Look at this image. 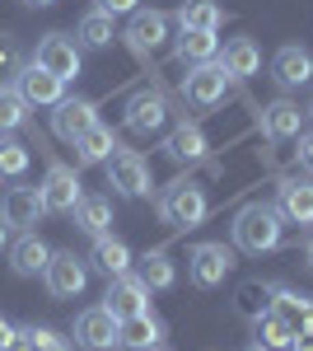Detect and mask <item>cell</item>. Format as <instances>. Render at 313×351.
Here are the masks:
<instances>
[{"instance_id": "44", "label": "cell", "mask_w": 313, "mask_h": 351, "mask_svg": "<svg viewBox=\"0 0 313 351\" xmlns=\"http://www.w3.org/2000/svg\"><path fill=\"white\" fill-rule=\"evenodd\" d=\"M243 351H271V347H262V342H248V347H243Z\"/></svg>"}, {"instance_id": "25", "label": "cell", "mask_w": 313, "mask_h": 351, "mask_svg": "<svg viewBox=\"0 0 313 351\" xmlns=\"http://www.w3.org/2000/svg\"><path fill=\"white\" fill-rule=\"evenodd\" d=\"M173 19H178V28H197V33H220L229 14H225V5H220V0H183Z\"/></svg>"}, {"instance_id": "36", "label": "cell", "mask_w": 313, "mask_h": 351, "mask_svg": "<svg viewBox=\"0 0 313 351\" xmlns=\"http://www.w3.org/2000/svg\"><path fill=\"white\" fill-rule=\"evenodd\" d=\"M24 66H28V61H24L19 38H14V33H0V84H14Z\"/></svg>"}, {"instance_id": "1", "label": "cell", "mask_w": 313, "mask_h": 351, "mask_svg": "<svg viewBox=\"0 0 313 351\" xmlns=\"http://www.w3.org/2000/svg\"><path fill=\"white\" fill-rule=\"evenodd\" d=\"M234 248L248 253V258H262V253H276L281 239H286V216L271 206V202H248L234 216Z\"/></svg>"}, {"instance_id": "9", "label": "cell", "mask_w": 313, "mask_h": 351, "mask_svg": "<svg viewBox=\"0 0 313 351\" xmlns=\"http://www.w3.org/2000/svg\"><path fill=\"white\" fill-rule=\"evenodd\" d=\"M117 328H122V319H117V314H108L103 304L79 309V319H75V347L79 351H112V347H117Z\"/></svg>"}, {"instance_id": "24", "label": "cell", "mask_w": 313, "mask_h": 351, "mask_svg": "<svg viewBox=\"0 0 313 351\" xmlns=\"http://www.w3.org/2000/svg\"><path fill=\"white\" fill-rule=\"evenodd\" d=\"M220 66H225L229 80H248V75H258V71H262L258 43H253V38H229L225 52H220Z\"/></svg>"}, {"instance_id": "33", "label": "cell", "mask_w": 313, "mask_h": 351, "mask_svg": "<svg viewBox=\"0 0 313 351\" xmlns=\"http://www.w3.org/2000/svg\"><path fill=\"white\" fill-rule=\"evenodd\" d=\"M19 127H28V104H24V94H19L14 84H0V136L19 132Z\"/></svg>"}, {"instance_id": "5", "label": "cell", "mask_w": 313, "mask_h": 351, "mask_svg": "<svg viewBox=\"0 0 313 351\" xmlns=\"http://www.w3.org/2000/svg\"><path fill=\"white\" fill-rule=\"evenodd\" d=\"M38 192H42V206H47V216H71L79 206V173L71 169L66 160H47V178L38 183Z\"/></svg>"}, {"instance_id": "37", "label": "cell", "mask_w": 313, "mask_h": 351, "mask_svg": "<svg viewBox=\"0 0 313 351\" xmlns=\"http://www.w3.org/2000/svg\"><path fill=\"white\" fill-rule=\"evenodd\" d=\"M295 141H299V150H295V155H299V169L313 173V132H299Z\"/></svg>"}, {"instance_id": "39", "label": "cell", "mask_w": 313, "mask_h": 351, "mask_svg": "<svg viewBox=\"0 0 313 351\" xmlns=\"http://www.w3.org/2000/svg\"><path fill=\"white\" fill-rule=\"evenodd\" d=\"M14 342H19V328L10 319H0V351H14Z\"/></svg>"}, {"instance_id": "40", "label": "cell", "mask_w": 313, "mask_h": 351, "mask_svg": "<svg viewBox=\"0 0 313 351\" xmlns=\"http://www.w3.org/2000/svg\"><path fill=\"white\" fill-rule=\"evenodd\" d=\"M290 351H313V332H295V342H290Z\"/></svg>"}, {"instance_id": "19", "label": "cell", "mask_w": 313, "mask_h": 351, "mask_svg": "<svg viewBox=\"0 0 313 351\" xmlns=\"http://www.w3.org/2000/svg\"><path fill=\"white\" fill-rule=\"evenodd\" d=\"M276 211L290 225H313V178H286L276 188Z\"/></svg>"}, {"instance_id": "3", "label": "cell", "mask_w": 313, "mask_h": 351, "mask_svg": "<svg viewBox=\"0 0 313 351\" xmlns=\"http://www.w3.org/2000/svg\"><path fill=\"white\" fill-rule=\"evenodd\" d=\"M103 173H108V188L117 192V197H150L155 188V178H150V164L140 150H112L103 160Z\"/></svg>"}, {"instance_id": "42", "label": "cell", "mask_w": 313, "mask_h": 351, "mask_svg": "<svg viewBox=\"0 0 313 351\" xmlns=\"http://www.w3.org/2000/svg\"><path fill=\"white\" fill-rule=\"evenodd\" d=\"M28 10H47V5H56V0H24Z\"/></svg>"}, {"instance_id": "31", "label": "cell", "mask_w": 313, "mask_h": 351, "mask_svg": "<svg viewBox=\"0 0 313 351\" xmlns=\"http://www.w3.org/2000/svg\"><path fill=\"white\" fill-rule=\"evenodd\" d=\"M253 337H258L262 347H271V351H290V342H295V324L281 319L276 309H266L262 319H253Z\"/></svg>"}, {"instance_id": "12", "label": "cell", "mask_w": 313, "mask_h": 351, "mask_svg": "<svg viewBox=\"0 0 313 351\" xmlns=\"http://www.w3.org/2000/svg\"><path fill=\"white\" fill-rule=\"evenodd\" d=\"M225 84H229V75H225V66L220 61H206V66H192L183 80V99L192 104V108H215L220 99H225Z\"/></svg>"}, {"instance_id": "35", "label": "cell", "mask_w": 313, "mask_h": 351, "mask_svg": "<svg viewBox=\"0 0 313 351\" xmlns=\"http://www.w3.org/2000/svg\"><path fill=\"white\" fill-rule=\"evenodd\" d=\"M28 173V145L14 136H0V178H24Z\"/></svg>"}, {"instance_id": "10", "label": "cell", "mask_w": 313, "mask_h": 351, "mask_svg": "<svg viewBox=\"0 0 313 351\" xmlns=\"http://www.w3.org/2000/svg\"><path fill=\"white\" fill-rule=\"evenodd\" d=\"M271 80L281 84L286 94L309 89V84H313V52L304 47V43H286L281 52L271 56Z\"/></svg>"}, {"instance_id": "8", "label": "cell", "mask_w": 313, "mask_h": 351, "mask_svg": "<svg viewBox=\"0 0 313 351\" xmlns=\"http://www.w3.org/2000/svg\"><path fill=\"white\" fill-rule=\"evenodd\" d=\"M103 309H108V314H117V319H131V314H145V309H150V286L140 281V271L108 276Z\"/></svg>"}, {"instance_id": "20", "label": "cell", "mask_w": 313, "mask_h": 351, "mask_svg": "<svg viewBox=\"0 0 313 351\" xmlns=\"http://www.w3.org/2000/svg\"><path fill=\"white\" fill-rule=\"evenodd\" d=\"M159 342H164V324H159L150 309L122 319V328H117V347L122 351H150V347H159Z\"/></svg>"}, {"instance_id": "32", "label": "cell", "mask_w": 313, "mask_h": 351, "mask_svg": "<svg viewBox=\"0 0 313 351\" xmlns=\"http://www.w3.org/2000/svg\"><path fill=\"white\" fill-rule=\"evenodd\" d=\"M14 351H75V347H71V337H61V332L47 328V324H24Z\"/></svg>"}, {"instance_id": "30", "label": "cell", "mask_w": 313, "mask_h": 351, "mask_svg": "<svg viewBox=\"0 0 313 351\" xmlns=\"http://www.w3.org/2000/svg\"><path fill=\"white\" fill-rule=\"evenodd\" d=\"M140 281H145L150 291H173V286H178V267H173V258H168L164 248H150V253L140 258Z\"/></svg>"}, {"instance_id": "16", "label": "cell", "mask_w": 313, "mask_h": 351, "mask_svg": "<svg viewBox=\"0 0 313 351\" xmlns=\"http://www.w3.org/2000/svg\"><path fill=\"white\" fill-rule=\"evenodd\" d=\"M0 216H5V225L10 230H33L38 220L47 216V206H42V192L38 188H10L5 197H0Z\"/></svg>"}, {"instance_id": "46", "label": "cell", "mask_w": 313, "mask_h": 351, "mask_svg": "<svg viewBox=\"0 0 313 351\" xmlns=\"http://www.w3.org/2000/svg\"><path fill=\"white\" fill-rule=\"evenodd\" d=\"M150 351H168V347H164V342H159V347H150Z\"/></svg>"}, {"instance_id": "2", "label": "cell", "mask_w": 313, "mask_h": 351, "mask_svg": "<svg viewBox=\"0 0 313 351\" xmlns=\"http://www.w3.org/2000/svg\"><path fill=\"white\" fill-rule=\"evenodd\" d=\"M210 211L206 202V188L201 183H192V178H178L173 188L159 192V220L164 225H178V230H192V225H201Z\"/></svg>"}, {"instance_id": "28", "label": "cell", "mask_w": 313, "mask_h": 351, "mask_svg": "<svg viewBox=\"0 0 313 351\" xmlns=\"http://www.w3.org/2000/svg\"><path fill=\"white\" fill-rule=\"evenodd\" d=\"M112 150H117V136H112V127H103V122H94L89 132L75 136V164H103Z\"/></svg>"}, {"instance_id": "41", "label": "cell", "mask_w": 313, "mask_h": 351, "mask_svg": "<svg viewBox=\"0 0 313 351\" xmlns=\"http://www.w3.org/2000/svg\"><path fill=\"white\" fill-rule=\"evenodd\" d=\"M10 234H14V230H10V225H5V216H0V248H10Z\"/></svg>"}, {"instance_id": "13", "label": "cell", "mask_w": 313, "mask_h": 351, "mask_svg": "<svg viewBox=\"0 0 313 351\" xmlns=\"http://www.w3.org/2000/svg\"><path fill=\"white\" fill-rule=\"evenodd\" d=\"M168 24H173V19H168L164 10H136L122 38H127V47H131L136 56H150V52H159V47H164Z\"/></svg>"}, {"instance_id": "43", "label": "cell", "mask_w": 313, "mask_h": 351, "mask_svg": "<svg viewBox=\"0 0 313 351\" xmlns=\"http://www.w3.org/2000/svg\"><path fill=\"white\" fill-rule=\"evenodd\" d=\"M304 263H309V271H313V234H309V243H304Z\"/></svg>"}, {"instance_id": "29", "label": "cell", "mask_w": 313, "mask_h": 351, "mask_svg": "<svg viewBox=\"0 0 313 351\" xmlns=\"http://www.w3.org/2000/svg\"><path fill=\"white\" fill-rule=\"evenodd\" d=\"M75 38L84 43V47H94V52H103V47H112V38H117V24H112V14L108 10H89L84 19H79V28H75Z\"/></svg>"}, {"instance_id": "18", "label": "cell", "mask_w": 313, "mask_h": 351, "mask_svg": "<svg viewBox=\"0 0 313 351\" xmlns=\"http://www.w3.org/2000/svg\"><path fill=\"white\" fill-rule=\"evenodd\" d=\"M159 150H164L173 164H197V160H206L210 141H206V132H201L197 122H178L173 132L164 136V145H159Z\"/></svg>"}, {"instance_id": "17", "label": "cell", "mask_w": 313, "mask_h": 351, "mask_svg": "<svg viewBox=\"0 0 313 351\" xmlns=\"http://www.w3.org/2000/svg\"><path fill=\"white\" fill-rule=\"evenodd\" d=\"M164 122H168V104H164L159 89H140V94L127 104V132L155 136V132H164Z\"/></svg>"}, {"instance_id": "45", "label": "cell", "mask_w": 313, "mask_h": 351, "mask_svg": "<svg viewBox=\"0 0 313 351\" xmlns=\"http://www.w3.org/2000/svg\"><path fill=\"white\" fill-rule=\"evenodd\" d=\"M304 112H309V117H313V84H309V104H304Z\"/></svg>"}, {"instance_id": "11", "label": "cell", "mask_w": 313, "mask_h": 351, "mask_svg": "<svg viewBox=\"0 0 313 351\" xmlns=\"http://www.w3.org/2000/svg\"><path fill=\"white\" fill-rule=\"evenodd\" d=\"M14 89L24 94L28 108H56V104L66 99V80H61V75H52V71H42L38 61H28L24 71H19Z\"/></svg>"}, {"instance_id": "4", "label": "cell", "mask_w": 313, "mask_h": 351, "mask_svg": "<svg viewBox=\"0 0 313 351\" xmlns=\"http://www.w3.org/2000/svg\"><path fill=\"white\" fill-rule=\"evenodd\" d=\"M229 271H234V248H225V243H197L192 253H187V281L197 286V291H215V286H225L229 281Z\"/></svg>"}, {"instance_id": "38", "label": "cell", "mask_w": 313, "mask_h": 351, "mask_svg": "<svg viewBox=\"0 0 313 351\" xmlns=\"http://www.w3.org/2000/svg\"><path fill=\"white\" fill-rule=\"evenodd\" d=\"M99 10H108V14L117 19V14H136V10H140V0H99Z\"/></svg>"}, {"instance_id": "6", "label": "cell", "mask_w": 313, "mask_h": 351, "mask_svg": "<svg viewBox=\"0 0 313 351\" xmlns=\"http://www.w3.org/2000/svg\"><path fill=\"white\" fill-rule=\"evenodd\" d=\"M33 61H38L42 71L61 75L66 84H71V80H79V71H84L79 43L71 38V33H47V38H38V52H33Z\"/></svg>"}, {"instance_id": "21", "label": "cell", "mask_w": 313, "mask_h": 351, "mask_svg": "<svg viewBox=\"0 0 313 351\" xmlns=\"http://www.w3.org/2000/svg\"><path fill=\"white\" fill-rule=\"evenodd\" d=\"M131 263H136V253H131L127 239H117V234H99V239H94V253H89V267L94 271L122 276V271H131Z\"/></svg>"}, {"instance_id": "7", "label": "cell", "mask_w": 313, "mask_h": 351, "mask_svg": "<svg viewBox=\"0 0 313 351\" xmlns=\"http://www.w3.org/2000/svg\"><path fill=\"white\" fill-rule=\"evenodd\" d=\"M42 286H47L52 300H75L89 286V263L75 258V253H52L47 267H42Z\"/></svg>"}, {"instance_id": "26", "label": "cell", "mask_w": 313, "mask_h": 351, "mask_svg": "<svg viewBox=\"0 0 313 351\" xmlns=\"http://www.w3.org/2000/svg\"><path fill=\"white\" fill-rule=\"evenodd\" d=\"M71 216H75V230L89 234V239L112 234V197H79V206Z\"/></svg>"}, {"instance_id": "22", "label": "cell", "mask_w": 313, "mask_h": 351, "mask_svg": "<svg viewBox=\"0 0 313 351\" xmlns=\"http://www.w3.org/2000/svg\"><path fill=\"white\" fill-rule=\"evenodd\" d=\"M47 258H52V248L38 239V230H24L19 239H10V267L19 276H42Z\"/></svg>"}, {"instance_id": "15", "label": "cell", "mask_w": 313, "mask_h": 351, "mask_svg": "<svg viewBox=\"0 0 313 351\" xmlns=\"http://www.w3.org/2000/svg\"><path fill=\"white\" fill-rule=\"evenodd\" d=\"M258 122H262V136H266V141H295V136L304 132L309 112L299 108L295 99H276V104H266V108L258 112Z\"/></svg>"}, {"instance_id": "34", "label": "cell", "mask_w": 313, "mask_h": 351, "mask_svg": "<svg viewBox=\"0 0 313 351\" xmlns=\"http://www.w3.org/2000/svg\"><path fill=\"white\" fill-rule=\"evenodd\" d=\"M276 314L290 319L295 332H299V324L313 314V295H309V291H290V286H281V291H276Z\"/></svg>"}, {"instance_id": "27", "label": "cell", "mask_w": 313, "mask_h": 351, "mask_svg": "<svg viewBox=\"0 0 313 351\" xmlns=\"http://www.w3.org/2000/svg\"><path fill=\"white\" fill-rule=\"evenodd\" d=\"M173 56L183 66H206V61H220V38L215 33H197V28H183L178 43H173Z\"/></svg>"}, {"instance_id": "14", "label": "cell", "mask_w": 313, "mask_h": 351, "mask_svg": "<svg viewBox=\"0 0 313 351\" xmlns=\"http://www.w3.org/2000/svg\"><path fill=\"white\" fill-rule=\"evenodd\" d=\"M99 122V104L94 99H61L52 108V132L56 141H66V145H75L79 132H89Z\"/></svg>"}, {"instance_id": "23", "label": "cell", "mask_w": 313, "mask_h": 351, "mask_svg": "<svg viewBox=\"0 0 313 351\" xmlns=\"http://www.w3.org/2000/svg\"><path fill=\"white\" fill-rule=\"evenodd\" d=\"M276 291H281V281H243L234 291V314L238 319H262L266 309H276Z\"/></svg>"}]
</instances>
